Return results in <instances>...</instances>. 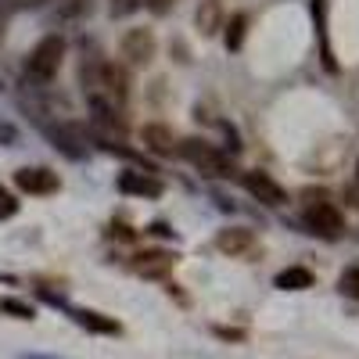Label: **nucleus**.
I'll list each match as a JSON object with an SVG mask.
<instances>
[{
    "label": "nucleus",
    "mask_w": 359,
    "mask_h": 359,
    "mask_svg": "<svg viewBox=\"0 0 359 359\" xmlns=\"http://www.w3.org/2000/svg\"><path fill=\"white\" fill-rule=\"evenodd\" d=\"M130 97V76L123 65L115 62H104L97 69V83H94V104H104V108H115Z\"/></svg>",
    "instance_id": "1"
},
{
    "label": "nucleus",
    "mask_w": 359,
    "mask_h": 359,
    "mask_svg": "<svg viewBox=\"0 0 359 359\" xmlns=\"http://www.w3.org/2000/svg\"><path fill=\"white\" fill-rule=\"evenodd\" d=\"M180 155H184L198 172H205V176H230V162L216 151L212 144H205V140H184L180 144Z\"/></svg>",
    "instance_id": "2"
},
{
    "label": "nucleus",
    "mask_w": 359,
    "mask_h": 359,
    "mask_svg": "<svg viewBox=\"0 0 359 359\" xmlns=\"http://www.w3.org/2000/svg\"><path fill=\"white\" fill-rule=\"evenodd\" d=\"M62 57H65V40L62 36H47L36 43V50L29 54V76L33 79H50L62 69Z\"/></svg>",
    "instance_id": "3"
},
{
    "label": "nucleus",
    "mask_w": 359,
    "mask_h": 359,
    "mask_svg": "<svg viewBox=\"0 0 359 359\" xmlns=\"http://www.w3.org/2000/svg\"><path fill=\"white\" fill-rule=\"evenodd\" d=\"M341 212L331 205V201H313L309 208H306V226L313 230V233H320V237H338L341 233Z\"/></svg>",
    "instance_id": "4"
},
{
    "label": "nucleus",
    "mask_w": 359,
    "mask_h": 359,
    "mask_svg": "<svg viewBox=\"0 0 359 359\" xmlns=\"http://www.w3.org/2000/svg\"><path fill=\"white\" fill-rule=\"evenodd\" d=\"M216 245H219V252H226L230 259H248V255H255V252H259L255 233H252V230H245V226H230V230H219Z\"/></svg>",
    "instance_id": "5"
},
{
    "label": "nucleus",
    "mask_w": 359,
    "mask_h": 359,
    "mask_svg": "<svg viewBox=\"0 0 359 359\" xmlns=\"http://www.w3.org/2000/svg\"><path fill=\"white\" fill-rule=\"evenodd\" d=\"M245 191H248L252 198H259L262 205H284V201H287L284 187H280L269 172H245Z\"/></svg>",
    "instance_id": "6"
},
{
    "label": "nucleus",
    "mask_w": 359,
    "mask_h": 359,
    "mask_svg": "<svg viewBox=\"0 0 359 359\" xmlns=\"http://www.w3.org/2000/svg\"><path fill=\"white\" fill-rule=\"evenodd\" d=\"M15 184L25 194H54L57 187H62V180H57V172H50V169H18Z\"/></svg>",
    "instance_id": "7"
},
{
    "label": "nucleus",
    "mask_w": 359,
    "mask_h": 359,
    "mask_svg": "<svg viewBox=\"0 0 359 359\" xmlns=\"http://www.w3.org/2000/svg\"><path fill=\"white\" fill-rule=\"evenodd\" d=\"M123 57H130L133 65H147L155 57V36L147 29H130L123 36Z\"/></svg>",
    "instance_id": "8"
},
{
    "label": "nucleus",
    "mask_w": 359,
    "mask_h": 359,
    "mask_svg": "<svg viewBox=\"0 0 359 359\" xmlns=\"http://www.w3.org/2000/svg\"><path fill=\"white\" fill-rule=\"evenodd\" d=\"M118 191L137 194V198H158L162 194V180L147 176V172H123L118 176Z\"/></svg>",
    "instance_id": "9"
},
{
    "label": "nucleus",
    "mask_w": 359,
    "mask_h": 359,
    "mask_svg": "<svg viewBox=\"0 0 359 359\" xmlns=\"http://www.w3.org/2000/svg\"><path fill=\"white\" fill-rule=\"evenodd\" d=\"M172 262H176L172 252H140L137 262H133V269H137L140 277H162L165 269H172Z\"/></svg>",
    "instance_id": "10"
},
{
    "label": "nucleus",
    "mask_w": 359,
    "mask_h": 359,
    "mask_svg": "<svg viewBox=\"0 0 359 359\" xmlns=\"http://www.w3.org/2000/svg\"><path fill=\"white\" fill-rule=\"evenodd\" d=\"M79 327H86V331H97V334H118L123 327H118V320L111 316H101V313H90V309H76L72 313Z\"/></svg>",
    "instance_id": "11"
},
{
    "label": "nucleus",
    "mask_w": 359,
    "mask_h": 359,
    "mask_svg": "<svg viewBox=\"0 0 359 359\" xmlns=\"http://www.w3.org/2000/svg\"><path fill=\"white\" fill-rule=\"evenodd\" d=\"M277 287L280 291H306V287H313V273L302 266H291L284 273H277Z\"/></svg>",
    "instance_id": "12"
},
{
    "label": "nucleus",
    "mask_w": 359,
    "mask_h": 359,
    "mask_svg": "<svg viewBox=\"0 0 359 359\" xmlns=\"http://www.w3.org/2000/svg\"><path fill=\"white\" fill-rule=\"evenodd\" d=\"M144 144L158 155H169L172 151V133L165 126H144Z\"/></svg>",
    "instance_id": "13"
},
{
    "label": "nucleus",
    "mask_w": 359,
    "mask_h": 359,
    "mask_svg": "<svg viewBox=\"0 0 359 359\" xmlns=\"http://www.w3.org/2000/svg\"><path fill=\"white\" fill-rule=\"evenodd\" d=\"M198 29L205 36H212L219 29V4H216V0H205V4L198 8Z\"/></svg>",
    "instance_id": "14"
},
{
    "label": "nucleus",
    "mask_w": 359,
    "mask_h": 359,
    "mask_svg": "<svg viewBox=\"0 0 359 359\" xmlns=\"http://www.w3.org/2000/svg\"><path fill=\"white\" fill-rule=\"evenodd\" d=\"M245 25H248L245 15H233V18H230V25H226V50H241V43H245Z\"/></svg>",
    "instance_id": "15"
},
{
    "label": "nucleus",
    "mask_w": 359,
    "mask_h": 359,
    "mask_svg": "<svg viewBox=\"0 0 359 359\" xmlns=\"http://www.w3.org/2000/svg\"><path fill=\"white\" fill-rule=\"evenodd\" d=\"M0 313H11L15 320H33V306L18 302V298H0Z\"/></svg>",
    "instance_id": "16"
},
{
    "label": "nucleus",
    "mask_w": 359,
    "mask_h": 359,
    "mask_svg": "<svg viewBox=\"0 0 359 359\" xmlns=\"http://www.w3.org/2000/svg\"><path fill=\"white\" fill-rule=\"evenodd\" d=\"M18 212V201H15V194L8 191V187H0V219H11Z\"/></svg>",
    "instance_id": "17"
},
{
    "label": "nucleus",
    "mask_w": 359,
    "mask_h": 359,
    "mask_svg": "<svg viewBox=\"0 0 359 359\" xmlns=\"http://www.w3.org/2000/svg\"><path fill=\"white\" fill-rule=\"evenodd\" d=\"M341 294L359 298V269H345V273H341Z\"/></svg>",
    "instance_id": "18"
},
{
    "label": "nucleus",
    "mask_w": 359,
    "mask_h": 359,
    "mask_svg": "<svg viewBox=\"0 0 359 359\" xmlns=\"http://www.w3.org/2000/svg\"><path fill=\"white\" fill-rule=\"evenodd\" d=\"M144 0H111V18H123V15H133Z\"/></svg>",
    "instance_id": "19"
},
{
    "label": "nucleus",
    "mask_w": 359,
    "mask_h": 359,
    "mask_svg": "<svg viewBox=\"0 0 359 359\" xmlns=\"http://www.w3.org/2000/svg\"><path fill=\"white\" fill-rule=\"evenodd\" d=\"M144 4L151 8L155 15H162V11H169V4H172V0H144Z\"/></svg>",
    "instance_id": "20"
},
{
    "label": "nucleus",
    "mask_w": 359,
    "mask_h": 359,
    "mask_svg": "<svg viewBox=\"0 0 359 359\" xmlns=\"http://www.w3.org/2000/svg\"><path fill=\"white\" fill-rule=\"evenodd\" d=\"M36 4H43V0H11V8H36Z\"/></svg>",
    "instance_id": "21"
},
{
    "label": "nucleus",
    "mask_w": 359,
    "mask_h": 359,
    "mask_svg": "<svg viewBox=\"0 0 359 359\" xmlns=\"http://www.w3.org/2000/svg\"><path fill=\"white\" fill-rule=\"evenodd\" d=\"M355 180H359V165H355Z\"/></svg>",
    "instance_id": "22"
}]
</instances>
